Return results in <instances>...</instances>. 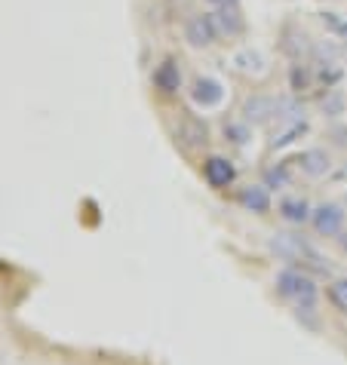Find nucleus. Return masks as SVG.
Wrapping results in <instances>:
<instances>
[{
  "label": "nucleus",
  "instance_id": "nucleus-1",
  "mask_svg": "<svg viewBox=\"0 0 347 365\" xmlns=\"http://www.w3.org/2000/svg\"><path fill=\"white\" fill-rule=\"evenodd\" d=\"M268 246L271 252L277 258L283 261H298V264H308L313 270H320V273H329V264L323 261V255L316 252L308 240L301 237V233H292V230H277V233H271V240H268Z\"/></svg>",
  "mask_w": 347,
  "mask_h": 365
},
{
  "label": "nucleus",
  "instance_id": "nucleus-20",
  "mask_svg": "<svg viewBox=\"0 0 347 365\" xmlns=\"http://www.w3.org/2000/svg\"><path fill=\"white\" fill-rule=\"evenodd\" d=\"M209 4H216V6L221 9V6H233V4H237V0H209Z\"/></svg>",
  "mask_w": 347,
  "mask_h": 365
},
{
  "label": "nucleus",
  "instance_id": "nucleus-12",
  "mask_svg": "<svg viewBox=\"0 0 347 365\" xmlns=\"http://www.w3.org/2000/svg\"><path fill=\"white\" fill-rule=\"evenodd\" d=\"M206 126L200 123V120H193V117H185L178 123V129H176V138L181 141L185 148H203L206 145Z\"/></svg>",
  "mask_w": 347,
  "mask_h": 365
},
{
  "label": "nucleus",
  "instance_id": "nucleus-6",
  "mask_svg": "<svg viewBox=\"0 0 347 365\" xmlns=\"http://www.w3.org/2000/svg\"><path fill=\"white\" fill-rule=\"evenodd\" d=\"M216 37H218V28H216V19H212V16H193V19H188L185 40L191 46H209V43H216Z\"/></svg>",
  "mask_w": 347,
  "mask_h": 365
},
{
  "label": "nucleus",
  "instance_id": "nucleus-3",
  "mask_svg": "<svg viewBox=\"0 0 347 365\" xmlns=\"http://www.w3.org/2000/svg\"><path fill=\"white\" fill-rule=\"evenodd\" d=\"M344 221H347V206H341V202H320V206H313L311 227L316 237L338 240L344 233Z\"/></svg>",
  "mask_w": 347,
  "mask_h": 365
},
{
  "label": "nucleus",
  "instance_id": "nucleus-2",
  "mask_svg": "<svg viewBox=\"0 0 347 365\" xmlns=\"http://www.w3.org/2000/svg\"><path fill=\"white\" fill-rule=\"evenodd\" d=\"M273 289L292 307H311V304H316V282L308 270H298V267L280 270L277 279H273Z\"/></svg>",
  "mask_w": 347,
  "mask_h": 365
},
{
  "label": "nucleus",
  "instance_id": "nucleus-7",
  "mask_svg": "<svg viewBox=\"0 0 347 365\" xmlns=\"http://www.w3.org/2000/svg\"><path fill=\"white\" fill-rule=\"evenodd\" d=\"M280 218L286 221V225H295V227H301V225H311V215H313V206L304 197H283L280 200Z\"/></svg>",
  "mask_w": 347,
  "mask_h": 365
},
{
  "label": "nucleus",
  "instance_id": "nucleus-15",
  "mask_svg": "<svg viewBox=\"0 0 347 365\" xmlns=\"http://www.w3.org/2000/svg\"><path fill=\"white\" fill-rule=\"evenodd\" d=\"M233 65H237L240 71H261V65H264V58L258 56V53H252V49H243V53H237L233 56Z\"/></svg>",
  "mask_w": 347,
  "mask_h": 365
},
{
  "label": "nucleus",
  "instance_id": "nucleus-16",
  "mask_svg": "<svg viewBox=\"0 0 347 365\" xmlns=\"http://www.w3.org/2000/svg\"><path fill=\"white\" fill-rule=\"evenodd\" d=\"M295 319H298L304 329L320 331V313H316V304H311V307H295Z\"/></svg>",
  "mask_w": 347,
  "mask_h": 365
},
{
  "label": "nucleus",
  "instance_id": "nucleus-11",
  "mask_svg": "<svg viewBox=\"0 0 347 365\" xmlns=\"http://www.w3.org/2000/svg\"><path fill=\"white\" fill-rule=\"evenodd\" d=\"M298 166H301L304 175H311V178H323L326 172H329L332 160H329V154H326L323 148H311V150H304V154L298 157Z\"/></svg>",
  "mask_w": 347,
  "mask_h": 365
},
{
  "label": "nucleus",
  "instance_id": "nucleus-10",
  "mask_svg": "<svg viewBox=\"0 0 347 365\" xmlns=\"http://www.w3.org/2000/svg\"><path fill=\"white\" fill-rule=\"evenodd\" d=\"M151 80H154V89H160L163 96H172V93H178L181 89V71H178V65L172 62V58H166L163 65H157Z\"/></svg>",
  "mask_w": 347,
  "mask_h": 365
},
{
  "label": "nucleus",
  "instance_id": "nucleus-14",
  "mask_svg": "<svg viewBox=\"0 0 347 365\" xmlns=\"http://www.w3.org/2000/svg\"><path fill=\"white\" fill-rule=\"evenodd\" d=\"M326 298H329V304L338 313H344L347 317V277H338L329 282V289H326Z\"/></svg>",
  "mask_w": 347,
  "mask_h": 365
},
{
  "label": "nucleus",
  "instance_id": "nucleus-5",
  "mask_svg": "<svg viewBox=\"0 0 347 365\" xmlns=\"http://www.w3.org/2000/svg\"><path fill=\"white\" fill-rule=\"evenodd\" d=\"M271 117H277V98L273 96L255 93L243 101V120L246 123H268Z\"/></svg>",
  "mask_w": 347,
  "mask_h": 365
},
{
  "label": "nucleus",
  "instance_id": "nucleus-22",
  "mask_svg": "<svg viewBox=\"0 0 347 365\" xmlns=\"http://www.w3.org/2000/svg\"><path fill=\"white\" fill-rule=\"evenodd\" d=\"M344 206H347V197H344Z\"/></svg>",
  "mask_w": 347,
  "mask_h": 365
},
{
  "label": "nucleus",
  "instance_id": "nucleus-21",
  "mask_svg": "<svg viewBox=\"0 0 347 365\" xmlns=\"http://www.w3.org/2000/svg\"><path fill=\"white\" fill-rule=\"evenodd\" d=\"M338 246H341V252H344V255H347V230L341 233V237H338Z\"/></svg>",
  "mask_w": 347,
  "mask_h": 365
},
{
  "label": "nucleus",
  "instance_id": "nucleus-8",
  "mask_svg": "<svg viewBox=\"0 0 347 365\" xmlns=\"http://www.w3.org/2000/svg\"><path fill=\"white\" fill-rule=\"evenodd\" d=\"M191 98H193V105H200V108H216L218 101L224 98V89H221L218 80L197 77L193 80V86H191Z\"/></svg>",
  "mask_w": 347,
  "mask_h": 365
},
{
  "label": "nucleus",
  "instance_id": "nucleus-13",
  "mask_svg": "<svg viewBox=\"0 0 347 365\" xmlns=\"http://www.w3.org/2000/svg\"><path fill=\"white\" fill-rule=\"evenodd\" d=\"M212 19H216V28H218V31L228 34V37H233V34L243 31V19H240V13H237V6H221Z\"/></svg>",
  "mask_w": 347,
  "mask_h": 365
},
{
  "label": "nucleus",
  "instance_id": "nucleus-18",
  "mask_svg": "<svg viewBox=\"0 0 347 365\" xmlns=\"http://www.w3.org/2000/svg\"><path fill=\"white\" fill-rule=\"evenodd\" d=\"M224 135H231L233 145H246V141H249V129L240 126V123H228V126H224Z\"/></svg>",
  "mask_w": 347,
  "mask_h": 365
},
{
  "label": "nucleus",
  "instance_id": "nucleus-9",
  "mask_svg": "<svg viewBox=\"0 0 347 365\" xmlns=\"http://www.w3.org/2000/svg\"><path fill=\"white\" fill-rule=\"evenodd\" d=\"M240 206L246 212H255V215H264V212H271V190L268 185H246L240 187Z\"/></svg>",
  "mask_w": 347,
  "mask_h": 365
},
{
  "label": "nucleus",
  "instance_id": "nucleus-4",
  "mask_svg": "<svg viewBox=\"0 0 347 365\" xmlns=\"http://www.w3.org/2000/svg\"><path fill=\"white\" fill-rule=\"evenodd\" d=\"M203 178H206L209 187L216 190H224L233 185V178H237V169H233V163L228 157H209L206 163H203Z\"/></svg>",
  "mask_w": 347,
  "mask_h": 365
},
{
  "label": "nucleus",
  "instance_id": "nucleus-17",
  "mask_svg": "<svg viewBox=\"0 0 347 365\" xmlns=\"http://www.w3.org/2000/svg\"><path fill=\"white\" fill-rule=\"evenodd\" d=\"M323 110H326L329 117H338L341 110H344V96H341V93H332L329 98H323Z\"/></svg>",
  "mask_w": 347,
  "mask_h": 365
},
{
  "label": "nucleus",
  "instance_id": "nucleus-19",
  "mask_svg": "<svg viewBox=\"0 0 347 365\" xmlns=\"http://www.w3.org/2000/svg\"><path fill=\"white\" fill-rule=\"evenodd\" d=\"M268 187H289V175H286V169L280 166V169H268V181H264Z\"/></svg>",
  "mask_w": 347,
  "mask_h": 365
}]
</instances>
